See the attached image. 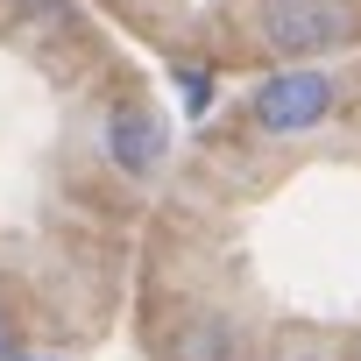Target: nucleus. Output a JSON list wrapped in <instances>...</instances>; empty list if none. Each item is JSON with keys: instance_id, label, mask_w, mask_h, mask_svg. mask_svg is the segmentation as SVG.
Returning a JSON list of instances; mask_svg holds the SVG:
<instances>
[{"instance_id": "20e7f679", "label": "nucleus", "mask_w": 361, "mask_h": 361, "mask_svg": "<svg viewBox=\"0 0 361 361\" xmlns=\"http://www.w3.org/2000/svg\"><path fill=\"white\" fill-rule=\"evenodd\" d=\"M241 326L220 319V312H192V319H177L170 340H163V361H241Z\"/></svg>"}, {"instance_id": "423d86ee", "label": "nucleus", "mask_w": 361, "mask_h": 361, "mask_svg": "<svg viewBox=\"0 0 361 361\" xmlns=\"http://www.w3.org/2000/svg\"><path fill=\"white\" fill-rule=\"evenodd\" d=\"M177 78H185V106H192V114H206V99H213V78H206L199 64H192V71H177Z\"/></svg>"}, {"instance_id": "f03ea898", "label": "nucleus", "mask_w": 361, "mask_h": 361, "mask_svg": "<svg viewBox=\"0 0 361 361\" xmlns=\"http://www.w3.org/2000/svg\"><path fill=\"white\" fill-rule=\"evenodd\" d=\"M333 106H340V78H326V71H312V64L276 71V78H262V85L248 92V121H255L262 135H312Z\"/></svg>"}, {"instance_id": "6e6552de", "label": "nucleus", "mask_w": 361, "mask_h": 361, "mask_svg": "<svg viewBox=\"0 0 361 361\" xmlns=\"http://www.w3.org/2000/svg\"><path fill=\"white\" fill-rule=\"evenodd\" d=\"M8 361H36V354H8Z\"/></svg>"}, {"instance_id": "7ed1b4c3", "label": "nucleus", "mask_w": 361, "mask_h": 361, "mask_svg": "<svg viewBox=\"0 0 361 361\" xmlns=\"http://www.w3.org/2000/svg\"><path fill=\"white\" fill-rule=\"evenodd\" d=\"M106 156H114V170H128V177H156L163 156H170V135H163L156 106L114 99V106H106Z\"/></svg>"}, {"instance_id": "39448f33", "label": "nucleus", "mask_w": 361, "mask_h": 361, "mask_svg": "<svg viewBox=\"0 0 361 361\" xmlns=\"http://www.w3.org/2000/svg\"><path fill=\"white\" fill-rule=\"evenodd\" d=\"M15 15L36 22V29H71V22H78V15H71V0H15Z\"/></svg>"}, {"instance_id": "0eeeda50", "label": "nucleus", "mask_w": 361, "mask_h": 361, "mask_svg": "<svg viewBox=\"0 0 361 361\" xmlns=\"http://www.w3.org/2000/svg\"><path fill=\"white\" fill-rule=\"evenodd\" d=\"M0 361H8V319H0Z\"/></svg>"}, {"instance_id": "f257e3e1", "label": "nucleus", "mask_w": 361, "mask_h": 361, "mask_svg": "<svg viewBox=\"0 0 361 361\" xmlns=\"http://www.w3.org/2000/svg\"><path fill=\"white\" fill-rule=\"evenodd\" d=\"M248 36L269 57H326L354 36V0H248Z\"/></svg>"}]
</instances>
